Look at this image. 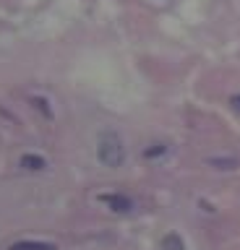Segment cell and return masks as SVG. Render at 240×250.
Listing matches in <instances>:
<instances>
[{"label":"cell","instance_id":"5b68a950","mask_svg":"<svg viewBox=\"0 0 240 250\" xmlns=\"http://www.w3.org/2000/svg\"><path fill=\"white\" fill-rule=\"evenodd\" d=\"M21 167L40 172V169H44V159L42 156H24V159H21Z\"/></svg>","mask_w":240,"mask_h":250},{"label":"cell","instance_id":"6da1fadb","mask_svg":"<svg viewBox=\"0 0 240 250\" xmlns=\"http://www.w3.org/2000/svg\"><path fill=\"white\" fill-rule=\"evenodd\" d=\"M97 154H99V162L105 167H120L126 162V146H123V141L115 133H105L99 146H97Z\"/></svg>","mask_w":240,"mask_h":250},{"label":"cell","instance_id":"277c9868","mask_svg":"<svg viewBox=\"0 0 240 250\" xmlns=\"http://www.w3.org/2000/svg\"><path fill=\"white\" fill-rule=\"evenodd\" d=\"M162 250H185L183 240H180V234H177V232L165 234V240H162Z\"/></svg>","mask_w":240,"mask_h":250},{"label":"cell","instance_id":"7a4b0ae2","mask_svg":"<svg viewBox=\"0 0 240 250\" xmlns=\"http://www.w3.org/2000/svg\"><path fill=\"white\" fill-rule=\"evenodd\" d=\"M102 203H107L112 211H120V214H126V211L133 208V201L128 198V195L123 193H112V195H102Z\"/></svg>","mask_w":240,"mask_h":250},{"label":"cell","instance_id":"3957f363","mask_svg":"<svg viewBox=\"0 0 240 250\" xmlns=\"http://www.w3.org/2000/svg\"><path fill=\"white\" fill-rule=\"evenodd\" d=\"M11 250H58L52 242H26V240H21V242H13Z\"/></svg>","mask_w":240,"mask_h":250},{"label":"cell","instance_id":"8992f818","mask_svg":"<svg viewBox=\"0 0 240 250\" xmlns=\"http://www.w3.org/2000/svg\"><path fill=\"white\" fill-rule=\"evenodd\" d=\"M230 102H232V109H235V112H240V94H235Z\"/></svg>","mask_w":240,"mask_h":250}]
</instances>
